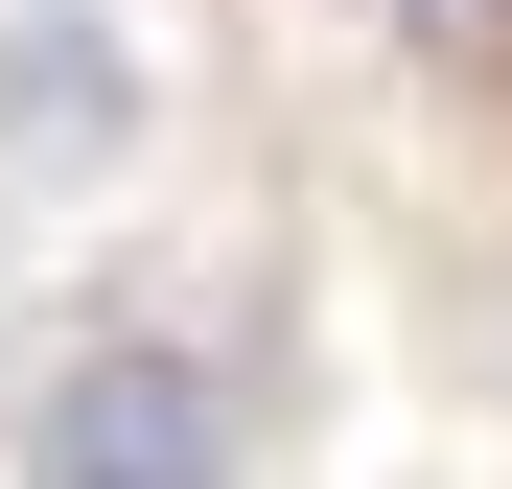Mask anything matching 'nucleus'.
<instances>
[{
    "label": "nucleus",
    "mask_w": 512,
    "mask_h": 489,
    "mask_svg": "<svg viewBox=\"0 0 512 489\" xmlns=\"http://www.w3.org/2000/svg\"><path fill=\"white\" fill-rule=\"evenodd\" d=\"M117 117H140V94H117V47H94V24H47V47H24V163H94Z\"/></svg>",
    "instance_id": "obj_2"
},
{
    "label": "nucleus",
    "mask_w": 512,
    "mask_h": 489,
    "mask_svg": "<svg viewBox=\"0 0 512 489\" xmlns=\"http://www.w3.org/2000/svg\"><path fill=\"white\" fill-rule=\"evenodd\" d=\"M24 489H233V396L187 373V350H94L24 420Z\"/></svg>",
    "instance_id": "obj_1"
},
{
    "label": "nucleus",
    "mask_w": 512,
    "mask_h": 489,
    "mask_svg": "<svg viewBox=\"0 0 512 489\" xmlns=\"http://www.w3.org/2000/svg\"><path fill=\"white\" fill-rule=\"evenodd\" d=\"M419 24H443V47H466V24H489V0H419Z\"/></svg>",
    "instance_id": "obj_3"
}]
</instances>
